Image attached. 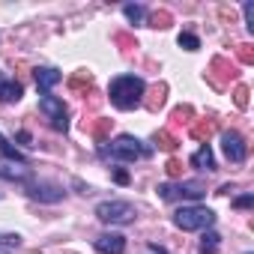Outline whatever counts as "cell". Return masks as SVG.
Returning a JSON list of instances; mask_svg holds the SVG:
<instances>
[{
	"label": "cell",
	"instance_id": "22",
	"mask_svg": "<svg viewBox=\"0 0 254 254\" xmlns=\"http://www.w3.org/2000/svg\"><path fill=\"white\" fill-rule=\"evenodd\" d=\"M236 57H239L242 66H254V45H251V42L236 45Z\"/></svg>",
	"mask_w": 254,
	"mask_h": 254
},
{
	"label": "cell",
	"instance_id": "24",
	"mask_svg": "<svg viewBox=\"0 0 254 254\" xmlns=\"http://www.w3.org/2000/svg\"><path fill=\"white\" fill-rule=\"evenodd\" d=\"M218 239H221V236H218V233H212V230H209V233H203L200 254H215V251H218Z\"/></svg>",
	"mask_w": 254,
	"mask_h": 254
},
{
	"label": "cell",
	"instance_id": "19",
	"mask_svg": "<svg viewBox=\"0 0 254 254\" xmlns=\"http://www.w3.org/2000/svg\"><path fill=\"white\" fill-rule=\"evenodd\" d=\"M174 24V15L168 12V9H156L153 15H150V27H156V30H168Z\"/></svg>",
	"mask_w": 254,
	"mask_h": 254
},
{
	"label": "cell",
	"instance_id": "1",
	"mask_svg": "<svg viewBox=\"0 0 254 254\" xmlns=\"http://www.w3.org/2000/svg\"><path fill=\"white\" fill-rule=\"evenodd\" d=\"M144 93H147V84L138 78V75H120L111 81L108 87V96L111 102L120 108V111H132L144 102Z\"/></svg>",
	"mask_w": 254,
	"mask_h": 254
},
{
	"label": "cell",
	"instance_id": "33",
	"mask_svg": "<svg viewBox=\"0 0 254 254\" xmlns=\"http://www.w3.org/2000/svg\"><path fill=\"white\" fill-rule=\"evenodd\" d=\"M0 254H9V251H6V248H0Z\"/></svg>",
	"mask_w": 254,
	"mask_h": 254
},
{
	"label": "cell",
	"instance_id": "8",
	"mask_svg": "<svg viewBox=\"0 0 254 254\" xmlns=\"http://www.w3.org/2000/svg\"><path fill=\"white\" fill-rule=\"evenodd\" d=\"M221 150H224V156H227V162H233V165H239V162H245V156H248V147H245V138L239 135V132H224L221 135Z\"/></svg>",
	"mask_w": 254,
	"mask_h": 254
},
{
	"label": "cell",
	"instance_id": "2",
	"mask_svg": "<svg viewBox=\"0 0 254 254\" xmlns=\"http://www.w3.org/2000/svg\"><path fill=\"white\" fill-rule=\"evenodd\" d=\"M215 221V212L206 206H183L174 212V224L180 230H206Z\"/></svg>",
	"mask_w": 254,
	"mask_h": 254
},
{
	"label": "cell",
	"instance_id": "15",
	"mask_svg": "<svg viewBox=\"0 0 254 254\" xmlns=\"http://www.w3.org/2000/svg\"><path fill=\"white\" fill-rule=\"evenodd\" d=\"M21 93H24V90H21L18 81H0V102H6V105H9V102H18Z\"/></svg>",
	"mask_w": 254,
	"mask_h": 254
},
{
	"label": "cell",
	"instance_id": "31",
	"mask_svg": "<svg viewBox=\"0 0 254 254\" xmlns=\"http://www.w3.org/2000/svg\"><path fill=\"white\" fill-rule=\"evenodd\" d=\"M251 203H254V197H251V194H242V197H236V206H239V209H248Z\"/></svg>",
	"mask_w": 254,
	"mask_h": 254
},
{
	"label": "cell",
	"instance_id": "3",
	"mask_svg": "<svg viewBox=\"0 0 254 254\" xmlns=\"http://www.w3.org/2000/svg\"><path fill=\"white\" fill-rule=\"evenodd\" d=\"M99 221L105 224H132L135 221V206L126 203V200H105L96 206Z\"/></svg>",
	"mask_w": 254,
	"mask_h": 254
},
{
	"label": "cell",
	"instance_id": "6",
	"mask_svg": "<svg viewBox=\"0 0 254 254\" xmlns=\"http://www.w3.org/2000/svg\"><path fill=\"white\" fill-rule=\"evenodd\" d=\"M236 66L227 60V57H212V63H209V69H206V81L215 87V90H227L230 87V81H236Z\"/></svg>",
	"mask_w": 254,
	"mask_h": 254
},
{
	"label": "cell",
	"instance_id": "13",
	"mask_svg": "<svg viewBox=\"0 0 254 254\" xmlns=\"http://www.w3.org/2000/svg\"><path fill=\"white\" fill-rule=\"evenodd\" d=\"M63 81V75L57 72V69H51V66H42V69H36V84H39V90L42 93H48L54 84H60Z\"/></svg>",
	"mask_w": 254,
	"mask_h": 254
},
{
	"label": "cell",
	"instance_id": "27",
	"mask_svg": "<svg viewBox=\"0 0 254 254\" xmlns=\"http://www.w3.org/2000/svg\"><path fill=\"white\" fill-rule=\"evenodd\" d=\"M0 245H3L6 251H15L21 245V236L18 233H0Z\"/></svg>",
	"mask_w": 254,
	"mask_h": 254
},
{
	"label": "cell",
	"instance_id": "32",
	"mask_svg": "<svg viewBox=\"0 0 254 254\" xmlns=\"http://www.w3.org/2000/svg\"><path fill=\"white\" fill-rule=\"evenodd\" d=\"M114 180H117L120 186H129V171H123V168H120V171L114 174Z\"/></svg>",
	"mask_w": 254,
	"mask_h": 254
},
{
	"label": "cell",
	"instance_id": "5",
	"mask_svg": "<svg viewBox=\"0 0 254 254\" xmlns=\"http://www.w3.org/2000/svg\"><path fill=\"white\" fill-rule=\"evenodd\" d=\"M39 111L51 120V129H57V132H66V129H69V111H66V105H63L57 96L42 93V99H39Z\"/></svg>",
	"mask_w": 254,
	"mask_h": 254
},
{
	"label": "cell",
	"instance_id": "21",
	"mask_svg": "<svg viewBox=\"0 0 254 254\" xmlns=\"http://www.w3.org/2000/svg\"><path fill=\"white\" fill-rule=\"evenodd\" d=\"M114 42L120 45V51H123V54H132V48H138V42H135V36H132V33H114Z\"/></svg>",
	"mask_w": 254,
	"mask_h": 254
},
{
	"label": "cell",
	"instance_id": "16",
	"mask_svg": "<svg viewBox=\"0 0 254 254\" xmlns=\"http://www.w3.org/2000/svg\"><path fill=\"white\" fill-rule=\"evenodd\" d=\"M191 165L194 168H200V171H215V159H212V150L203 144L194 156H191Z\"/></svg>",
	"mask_w": 254,
	"mask_h": 254
},
{
	"label": "cell",
	"instance_id": "18",
	"mask_svg": "<svg viewBox=\"0 0 254 254\" xmlns=\"http://www.w3.org/2000/svg\"><path fill=\"white\" fill-rule=\"evenodd\" d=\"M156 147H159V150H165V153H174V150L180 147V141H177V135H174V132L159 129V132H156Z\"/></svg>",
	"mask_w": 254,
	"mask_h": 254
},
{
	"label": "cell",
	"instance_id": "25",
	"mask_svg": "<svg viewBox=\"0 0 254 254\" xmlns=\"http://www.w3.org/2000/svg\"><path fill=\"white\" fill-rule=\"evenodd\" d=\"M177 42H180V48H186V51H197V48H200V39H197L194 33H180Z\"/></svg>",
	"mask_w": 254,
	"mask_h": 254
},
{
	"label": "cell",
	"instance_id": "23",
	"mask_svg": "<svg viewBox=\"0 0 254 254\" xmlns=\"http://www.w3.org/2000/svg\"><path fill=\"white\" fill-rule=\"evenodd\" d=\"M248 96H251V90H248L245 84H236V87H233V102H236V108H239V111H245V108H248Z\"/></svg>",
	"mask_w": 254,
	"mask_h": 254
},
{
	"label": "cell",
	"instance_id": "20",
	"mask_svg": "<svg viewBox=\"0 0 254 254\" xmlns=\"http://www.w3.org/2000/svg\"><path fill=\"white\" fill-rule=\"evenodd\" d=\"M191 117H194V108H191V105H177V108L171 111V123H174V126L191 123Z\"/></svg>",
	"mask_w": 254,
	"mask_h": 254
},
{
	"label": "cell",
	"instance_id": "26",
	"mask_svg": "<svg viewBox=\"0 0 254 254\" xmlns=\"http://www.w3.org/2000/svg\"><path fill=\"white\" fill-rule=\"evenodd\" d=\"M0 153H3L6 159H12V162H24V156H21L15 147H9V141H6L3 135H0Z\"/></svg>",
	"mask_w": 254,
	"mask_h": 254
},
{
	"label": "cell",
	"instance_id": "12",
	"mask_svg": "<svg viewBox=\"0 0 254 254\" xmlns=\"http://www.w3.org/2000/svg\"><path fill=\"white\" fill-rule=\"evenodd\" d=\"M30 197L45 200V203H57V200H63V189L60 186H51V183H39V186L30 189Z\"/></svg>",
	"mask_w": 254,
	"mask_h": 254
},
{
	"label": "cell",
	"instance_id": "29",
	"mask_svg": "<svg viewBox=\"0 0 254 254\" xmlns=\"http://www.w3.org/2000/svg\"><path fill=\"white\" fill-rule=\"evenodd\" d=\"M123 12H126V18H129V21H141V18H144V6H132V3H129Z\"/></svg>",
	"mask_w": 254,
	"mask_h": 254
},
{
	"label": "cell",
	"instance_id": "4",
	"mask_svg": "<svg viewBox=\"0 0 254 254\" xmlns=\"http://www.w3.org/2000/svg\"><path fill=\"white\" fill-rule=\"evenodd\" d=\"M150 153H153V147H144V144H141L138 138H132V135H120V138L111 141V156L120 159V162H135V159L150 156Z\"/></svg>",
	"mask_w": 254,
	"mask_h": 254
},
{
	"label": "cell",
	"instance_id": "14",
	"mask_svg": "<svg viewBox=\"0 0 254 254\" xmlns=\"http://www.w3.org/2000/svg\"><path fill=\"white\" fill-rule=\"evenodd\" d=\"M66 84H69V90H75V93H87V90L93 87V75H90L87 69H78Z\"/></svg>",
	"mask_w": 254,
	"mask_h": 254
},
{
	"label": "cell",
	"instance_id": "7",
	"mask_svg": "<svg viewBox=\"0 0 254 254\" xmlns=\"http://www.w3.org/2000/svg\"><path fill=\"white\" fill-rule=\"evenodd\" d=\"M206 191L200 183H180V186H159V197L162 200H180V197H191V200H200Z\"/></svg>",
	"mask_w": 254,
	"mask_h": 254
},
{
	"label": "cell",
	"instance_id": "28",
	"mask_svg": "<svg viewBox=\"0 0 254 254\" xmlns=\"http://www.w3.org/2000/svg\"><path fill=\"white\" fill-rule=\"evenodd\" d=\"M165 171H168V177H183V162L180 159H168Z\"/></svg>",
	"mask_w": 254,
	"mask_h": 254
},
{
	"label": "cell",
	"instance_id": "30",
	"mask_svg": "<svg viewBox=\"0 0 254 254\" xmlns=\"http://www.w3.org/2000/svg\"><path fill=\"white\" fill-rule=\"evenodd\" d=\"M242 12H245V27H248V30H254V3H245V9H242Z\"/></svg>",
	"mask_w": 254,
	"mask_h": 254
},
{
	"label": "cell",
	"instance_id": "17",
	"mask_svg": "<svg viewBox=\"0 0 254 254\" xmlns=\"http://www.w3.org/2000/svg\"><path fill=\"white\" fill-rule=\"evenodd\" d=\"M212 135H215V123H212V120L191 123V138H194V141H209Z\"/></svg>",
	"mask_w": 254,
	"mask_h": 254
},
{
	"label": "cell",
	"instance_id": "9",
	"mask_svg": "<svg viewBox=\"0 0 254 254\" xmlns=\"http://www.w3.org/2000/svg\"><path fill=\"white\" fill-rule=\"evenodd\" d=\"M93 245H96L99 254H123L126 251V236H120V233H102V236L93 239Z\"/></svg>",
	"mask_w": 254,
	"mask_h": 254
},
{
	"label": "cell",
	"instance_id": "11",
	"mask_svg": "<svg viewBox=\"0 0 254 254\" xmlns=\"http://www.w3.org/2000/svg\"><path fill=\"white\" fill-rule=\"evenodd\" d=\"M165 99H168V84H162V81H159V84H153V87L144 93V102H141V105H144L147 111H153V114H156V111L165 105Z\"/></svg>",
	"mask_w": 254,
	"mask_h": 254
},
{
	"label": "cell",
	"instance_id": "10",
	"mask_svg": "<svg viewBox=\"0 0 254 254\" xmlns=\"http://www.w3.org/2000/svg\"><path fill=\"white\" fill-rule=\"evenodd\" d=\"M111 126H114V120L96 117V120H87V123H84V129H87V135H90L96 144H105V141L111 138Z\"/></svg>",
	"mask_w": 254,
	"mask_h": 254
}]
</instances>
